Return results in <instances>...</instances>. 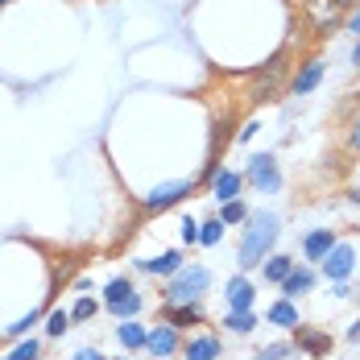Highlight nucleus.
<instances>
[{
    "mask_svg": "<svg viewBox=\"0 0 360 360\" xmlns=\"http://www.w3.org/2000/svg\"><path fill=\"white\" fill-rule=\"evenodd\" d=\"M249 228H245V236H240V249H236V265L240 269H261L269 257H274V245H278V236H282V219L278 212H249L245 219Z\"/></svg>",
    "mask_w": 360,
    "mask_h": 360,
    "instance_id": "1",
    "label": "nucleus"
},
{
    "mask_svg": "<svg viewBox=\"0 0 360 360\" xmlns=\"http://www.w3.org/2000/svg\"><path fill=\"white\" fill-rule=\"evenodd\" d=\"M212 290V269L207 265H182L174 278H166L162 286V307H182V302H199Z\"/></svg>",
    "mask_w": 360,
    "mask_h": 360,
    "instance_id": "2",
    "label": "nucleus"
},
{
    "mask_svg": "<svg viewBox=\"0 0 360 360\" xmlns=\"http://www.w3.org/2000/svg\"><path fill=\"white\" fill-rule=\"evenodd\" d=\"M282 79H286V58L278 54V58H269L261 71H252L249 100H257V104H265V100H278V91H282Z\"/></svg>",
    "mask_w": 360,
    "mask_h": 360,
    "instance_id": "3",
    "label": "nucleus"
},
{
    "mask_svg": "<svg viewBox=\"0 0 360 360\" xmlns=\"http://www.w3.org/2000/svg\"><path fill=\"white\" fill-rule=\"evenodd\" d=\"M245 179H249L261 195H278V191H282V170H278V158H274V153H252Z\"/></svg>",
    "mask_w": 360,
    "mask_h": 360,
    "instance_id": "4",
    "label": "nucleus"
},
{
    "mask_svg": "<svg viewBox=\"0 0 360 360\" xmlns=\"http://www.w3.org/2000/svg\"><path fill=\"white\" fill-rule=\"evenodd\" d=\"M195 186H199V179H182V182H162L158 191H149L141 199V207L153 216V212H166V207H174V203H182L186 195H195Z\"/></svg>",
    "mask_w": 360,
    "mask_h": 360,
    "instance_id": "5",
    "label": "nucleus"
},
{
    "mask_svg": "<svg viewBox=\"0 0 360 360\" xmlns=\"http://www.w3.org/2000/svg\"><path fill=\"white\" fill-rule=\"evenodd\" d=\"M323 75H327V63L319 54H311V58L294 71V79H290V96H311V91L323 83Z\"/></svg>",
    "mask_w": 360,
    "mask_h": 360,
    "instance_id": "6",
    "label": "nucleus"
},
{
    "mask_svg": "<svg viewBox=\"0 0 360 360\" xmlns=\"http://www.w3.org/2000/svg\"><path fill=\"white\" fill-rule=\"evenodd\" d=\"M145 348H149V352H153L158 360H170L174 352H182V335H179V327H170V323L149 327V340H145Z\"/></svg>",
    "mask_w": 360,
    "mask_h": 360,
    "instance_id": "7",
    "label": "nucleus"
},
{
    "mask_svg": "<svg viewBox=\"0 0 360 360\" xmlns=\"http://www.w3.org/2000/svg\"><path fill=\"white\" fill-rule=\"evenodd\" d=\"M352 265H356V252H352V245H335V249L323 257V278L327 282H348V274H352Z\"/></svg>",
    "mask_w": 360,
    "mask_h": 360,
    "instance_id": "8",
    "label": "nucleus"
},
{
    "mask_svg": "<svg viewBox=\"0 0 360 360\" xmlns=\"http://www.w3.org/2000/svg\"><path fill=\"white\" fill-rule=\"evenodd\" d=\"M335 245H340V240H335V232H331V228H311V232L302 236V257H307V261H315V265H323V257L335 249Z\"/></svg>",
    "mask_w": 360,
    "mask_h": 360,
    "instance_id": "9",
    "label": "nucleus"
},
{
    "mask_svg": "<svg viewBox=\"0 0 360 360\" xmlns=\"http://www.w3.org/2000/svg\"><path fill=\"white\" fill-rule=\"evenodd\" d=\"M224 298H228V311H252L257 286H252L245 274H232V278H228V286H224Z\"/></svg>",
    "mask_w": 360,
    "mask_h": 360,
    "instance_id": "10",
    "label": "nucleus"
},
{
    "mask_svg": "<svg viewBox=\"0 0 360 360\" xmlns=\"http://www.w3.org/2000/svg\"><path fill=\"white\" fill-rule=\"evenodd\" d=\"M294 348L307 352V356H327V352H331V335L302 323V327H294Z\"/></svg>",
    "mask_w": 360,
    "mask_h": 360,
    "instance_id": "11",
    "label": "nucleus"
},
{
    "mask_svg": "<svg viewBox=\"0 0 360 360\" xmlns=\"http://www.w3.org/2000/svg\"><path fill=\"white\" fill-rule=\"evenodd\" d=\"M240 186H245V174H236V170H224V166H219L216 174H212V195H216V203L240 199Z\"/></svg>",
    "mask_w": 360,
    "mask_h": 360,
    "instance_id": "12",
    "label": "nucleus"
},
{
    "mask_svg": "<svg viewBox=\"0 0 360 360\" xmlns=\"http://www.w3.org/2000/svg\"><path fill=\"white\" fill-rule=\"evenodd\" d=\"M315 282H319V278H315V269H311V265H294V274H290L286 282H282V294H286L290 302H294V298L311 294V290H315Z\"/></svg>",
    "mask_w": 360,
    "mask_h": 360,
    "instance_id": "13",
    "label": "nucleus"
},
{
    "mask_svg": "<svg viewBox=\"0 0 360 360\" xmlns=\"http://www.w3.org/2000/svg\"><path fill=\"white\" fill-rule=\"evenodd\" d=\"M166 323L170 327H203L207 315L199 302H182V307H166Z\"/></svg>",
    "mask_w": 360,
    "mask_h": 360,
    "instance_id": "14",
    "label": "nucleus"
},
{
    "mask_svg": "<svg viewBox=\"0 0 360 360\" xmlns=\"http://www.w3.org/2000/svg\"><path fill=\"white\" fill-rule=\"evenodd\" d=\"M186 360H219V335H191L182 344Z\"/></svg>",
    "mask_w": 360,
    "mask_h": 360,
    "instance_id": "15",
    "label": "nucleus"
},
{
    "mask_svg": "<svg viewBox=\"0 0 360 360\" xmlns=\"http://www.w3.org/2000/svg\"><path fill=\"white\" fill-rule=\"evenodd\" d=\"M137 269L141 274H153V278H174L182 269V252H162V257H153V261H137Z\"/></svg>",
    "mask_w": 360,
    "mask_h": 360,
    "instance_id": "16",
    "label": "nucleus"
},
{
    "mask_svg": "<svg viewBox=\"0 0 360 360\" xmlns=\"http://www.w3.org/2000/svg\"><path fill=\"white\" fill-rule=\"evenodd\" d=\"M116 340H120V348H124V352H137V348H145V340H149V327H141L137 319H120Z\"/></svg>",
    "mask_w": 360,
    "mask_h": 360,
    "instance_id": "17",
    "label": "nucleus"
},
{
    "mask_svg": "<svg viewBox=\"0 0 360 360\" xmlns=\"http://www.w3.org/2000/svg\"><path fill=\"white\" fill-rule=\"evenodd\" d=\"M290 274H294V257H286V252H274V257L261 265V278H265V282H274V286H282Z\"/></svg>",
    "mask_w": 360,
    "mask_h": 360,
    "instance_id": "18",
    "label": "nucleus"
},
{
    "mask_svg": "<svg viewBox=\"0 0 360 360\" xmlns=\"http://www.w3.org/2000/svg\"><path fill=\"white\" fill-rule=\"evenodd\" d=\"M265 319H269L274 327H290V331H294V327H302V315H298V307H294L290 298H282V302H274V307L265 311Z\"/></svg>",
    "mask_w": 360,
    "mask_h": 360,
    "instance_id": "19",
    "label": "nucleus"
},
{
    "mask_svg": "<svg viewBox=\"0 0 360 360\" xmlns=\"http://www.w3.org/2000/svg\"><path fill=\"white\" fill-rule=\"evenodd\" d=\"M219 224H224V228H236V224H245V219H249V203H245V199H232V203H219Z\"/></svg>",
    "mask_w": 360,
    "mask_h": 360,
    "instance_id": "20",
    "label": "nucleus"
},
{
    "mask_svg": "<svg viewBox=\"0 0 360 360\" xmlns=\"http://www.w3.org/2000/svg\"><path fill=\"white\" fill-rule=\"evenodd\" d=\"M224 327L236 331V335H249L252 327H257V315L252 311H224Z\"/></svg>",
    "mask_w": 360,
    "mask_h": 360,
    "instance_id": "21",
    "label": "nucleus"
},
{
    "mask_svg": "<svg viewBox=\"0 0 360 360\" xmlns=\"http://www.w3.org/2000/svg\"><path fill=\"white\" fill-rule=\"evenodd\" d=\"M129 294H137V286H133L129 278H112L108 286H104V307H108V302H120V298H129Z\"/></svg>",
    "mask_w": 360,
    "mask_h": 360,
    "instance_id": "22",
    "label": "nucleus"
},
{
    "mask_svg": "<svg viewBox=\"0 0 360 360\" xmlns=\"http://www.w3.org/2000/svg\"><path fill=\"white\" fill-rule=\"evenodd\" d=\"M108 311L116 319H137V311H141V294H129V298H120V302H108Z\"/></svg>",
    "mask_w": 360,
    "mask_h": 360,
    "instance_id": "23",
    "label": "nucleus"
},
{
    "mask_svg": "<svg viewBox=\"0 0 360 360\" xmlns=\"http://www.w3.org/2000/svg\"><path fill=\"white\" fill-rule=\"evenodd\" d=\"M224 240V224H219V216H212V219H203V228H199V245H219Z\"/></svg>",
    "mask_w": 360,
    "mask_h": 360,
    "instance_id": "24",
    "label": "nucleus"
},
{
    "mask_svg": "<svg viewBox=\"0 0 360 360\" xmlns=\"http://www.w3.org/2000/svg\"><path fill=\"white\" fill-rule=\"evenodd\" d=\"M37 323H41V311H30L25 319H17L13 327H4V335H8V340H25V335H30V327H37Z\"/></svg>",
    "mask_w": 360,
    "mask_h": 360,
    "instance_id": "25",
    "label": "nucleus"
},
{
    "mask_svg": "<svg viewBox=\"0 0 360 360\" xmlns=\"http://www.w3.org/2000/svg\"><path fill=\"white\" fill-rule=\"evenodd\" d=\"M96 311H100V302L83 294V298H79V302L71 307V323H87V319H96Z\"/></svg>",
    "mask_w": 360,
    "mask_h": 360,
    "instance_id": "26",
    "label": "nucleus"
},
{
    "mask_svg": "<svg viewBox=\"0 0 360 360\" xmlns=\"http://www.w3.org/2000/svg\"><path fill=\"white\" fill-rule=\"evenodd\" d=\"M67 327H71V311H50V319H46V335L50 340H58Z\"/></svg>",
    "mask_w": 360,
    "mask_h": 360,
    "instance_id": "27",
    "label": "nucleus"
},
{
    "mask_svg": "<svg viewBox=\"0 0 360 360\" xmlns=\"http://www.w3.org/2000/svg\"><path fill=\"white\" fill-rule=\"evenodd\" d=\"M37 356H41V344H37L34 335H30V340H21V344L13 348V360H37Z\"/></svg>",
    "mask_w": 360,
    "mask_h": 360,
    "instance_id": "28",
    "label": "nucleus"
},
{
    "mask_svg": "<svg viewBox=\"0 0 360 360\" xmlns=\"http://www.w3.org/2000/svg\"><path fill=\"white\" fill-rule=\"evenodd\" d=\"M290 356V344H269V348H261L257 360H286Z\"/></svg>",
    "mask_w": 360,
    "mask_h": 360,
    "instance_id": "29",
    "label": "nucleus"
},
{
    "mask_svg": "<svg viewBox=\"0 0 360 360\" xmlns=\"http://www.w3.org/2000/svg\"><path fill=\"white\" fill-rule=\"evenodd\" d=\"M199 228H203V224H195V219H182V240H186V245H199Z\"/></svg>",
    "mask_w": 360,
    "mask_h": 360,
    "instance_id": "30",
    "label": "nucleus"
},
{
    "mask_svg": "<svg viewBox=\"0 0 360 360\" xmlns=\"http://www.w3.org/2000/svg\"><path fill=\"white\" fill-rule=\"evenodd\" d=\"M348 34H352V37L360 41V4L352 8V13H348Z\"/></svg>",
    "mask_w": 360,
    "mask_h": 360,
    "instance_id": "31",
    "label": "nucleus"
},
{
    "mask_svg": "<svg viewBox=\"0 0 360 360\" xmlns=\"http://www.w3.org/2000/svg\"><path fill=\"white\" fill-rule=\"evenodd\" d=\"M348 149H356L360 153V116L352 120V129H348Z\"/></svg>",
    "mask_w": 360,
    "mask_h": 360,
    "instance_id": "32",
    "label": "nucleus"
},
{
    "mask_svg": "<svg viewBox=\"0 0 360 360\" xmlns=\"http://www.w3.org/2000/svg\"><path fill=\"white\" fill-rule=\"evenodd\" d=\"M257 137V120H245V129L236 133V141H252Z\"/></svg>",
    "mask_w": 360,
    "mask_h": 360,
    "instance_id": "33",
    "label": "nucleus"
},
{
    "mask_svg": "<svg viewBox=\"0 0 360 360\" xmlns=\"http://www.w3.org/2000/svg\"><path fill=\"white\" fill-rule=\"evenodd\" d=\"M75 360H108V356H104V352H96V348H79Z\"/></svg>",
    "mask_w": 360,
    "mask_h": 360,
    "instance_id": "34",
    "label": "nucleus"
},
{
    "mask_svg": "<svg viewBox=\"0 0 360 360\" xmlns=\"http://www.w3.org/2000/svg\"><path fill=\"white\" fill-rule=\"evenodd\" d=\"M331 294H335V298H348L352 290H348V282H331Z\"/></svg>",
    "mask_w": 360,
    "mask_h": 360,
    "instance_id": "35",
    "label": "nucleus"
},
{
    "mask_svg": "<svg viewBox=\"0 0 360 360\" xmlns=\"http://www.w3.org/2000/svg\"><path fill=\"white\" fill-rule=\"evenodd\" d=\"M348 340H352V344H356V340H360V319H356V323H352V327H348Z\"/></svg>",
    "mask_w": 360,
    "mask_h": 360,
    "instance_id": "36",
    "label": "nucleus"
},
{
    "mask_svg": "<svg viewBox=\"0 0 360 360\" xmlns=\"http://www.w3.org/2000/svg\"><path fill=\"white\" fill-rule=\"evenodd\" d=\"M352 67H360V41L352 46Z\"/></svg>",
    "mask_w": 360,
    "mask_h": 360,
    "instance_id": "37",
    "label": "nucleus"
},
{
    "mask_svg": "<svg viewBox=\"0 0 360 360\" xmlns=\"http://www.w3.org/2000/svg\"><path fill=\"white\" fill-rule=\"evenodd\" d=\"M335 4H340V8H348V4H352V8H356L360 0H335Z\"/></svg>",
    "mask_w": 360,
    "mask_h": 360,
    "instance_id": "38",
    "label": "nucleus"
},
{
    "mask_svg": "<svg viewBox=\"0 0 360 360\" xmlns=\"http://www.w3.org/2000/svg\"><path fill=\"white\" fill-rule=\"evenodd\" d=\"M108 360H129V356H108Z\"/></svg>",
    "mask_w": 360,
    "mask_h": 360,
    "instance_id": "39",
    "label": "nucleus"
},
{
    "mask_svg": "<svg viewBox=\"0 0 360 360\" xmlns=\"http://www.w3.org/2000/svg\"><path fill=\"white\" fill-rule=\"evenodd\" d=\"M4 4H8V0H0V8H4Z\"/></svg>",
    "mask_w": 360,
    "mask_h": 360,
    "instance_id": "40",
    "label": "nucleus"
},
{
    "mask_svg": "<svg viewBox=\"0 0 360 360\" xmlns=\"http://www.w3.org/2000/svg\"><path fill=\"white\" fill-rule=\"evenodd\" d=\"M4 360H13V356H4Z\"/></svg>",
    "mask_w": 360,
    "mask_h": 360,
    "instance_id": "41",
    "label": "nucleus"
}]
</instances>
